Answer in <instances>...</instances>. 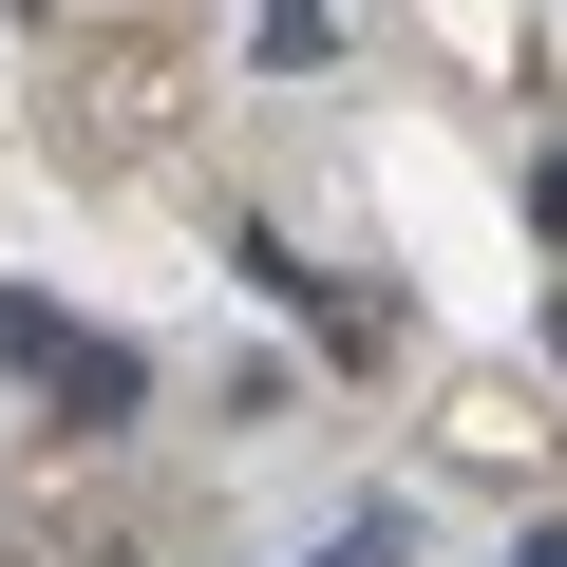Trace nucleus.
<instances>
[{"label":"nucleus","instance_id":"f257e3e1","mask_svg":"<svg viewBox=\"0 0 567 567\" xmlns=\"http://www.w3.org/2000/svg\"><path fill=\"white\" fill-rule=\"evenodd\" d=\"M39 398H58L76 435H114V416L152 398V360H133V341H58V379H39Z\"/></svg>","mask_w":567,"mask_h":567},{"label":"nucleus","instance_id":"f03ea898","mask_svg":"<svg viewBox=\"0 0 567 567\" xmlns=\"http://www.w3.org/2000/svg\"><path fill=\"white\" fill-rule=\"evenodd\" d=\"M58 341H76V322H58V303H20V284H0V379H58Z\"/></svg>","mask_w":567,"mask_h":567},{"label":"nucleus","instance_id":"7ed1b4c3","mask_svg":"<svg viewBox=\"0 0 567 567\" xmlns=\"http://www.w3.org/2000/svg\"><path fill=\"white\" fill-rule=\"evenodd\" d=\"M303 567H416V529H398V511H360V529H322Z\"/></svg>","mask_w":567,"mask_h":567},{"label":"nucleus","instance_id":"20e7f679","mask_svg":"<svg viewBox=\"0 0 567 567\" xmlns=\"http://www.w3.org/2000/svg\"><path fill=\"white\" fill-rule=\"evenodd\" d=\"M529 227H548V246H567V152H548V189H529Z\"/></svg>","mask_w":567,"mask_h":567},{"label":"nucleus","instance_id":"39448f33","mask_svg":"<svg viewBox=\"0 0 567 567\" xmlns=\"http://www.w3.org/2000/svg\"><path fill=\"white\" fill-rule=\"evenodd\" d=\"M511 567H567V529H529V548H511Z\"/></svg>","mask_w":567,"mask_h":567}]
</instances>
